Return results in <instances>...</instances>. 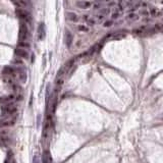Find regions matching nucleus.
Instances as JSON below:
<instances>
[{
    "instance_id": "nucleus-6",
    "label": "nucleus",
    "mask_w": 163,
    "mask_h": 163,
    "mask_svg": "<svg viewBox=\"0 0 163 163\" xmlns=\"http://www.w3.org/2000/svg\"><path fill=\"white\" fill-rule=\"evenodd\" d=\"M66 19H68L69 21H73V23H77V21H79V17H77V13L75 12H66Z\"/></svg>"
},
{
    "instance_id": "nucleus-19",
    "label": "nucleus",
    "mask_w": 163,
    "mask_h": 163,
    "mask_svg": "<svg viewBox=\"0 0 163 163\" xmlns=\"http://www.w3.org/2000/svg\"><path fill=\"white\" fill-rule=\"evenodd\" d=\"M82 19H83V21H86V23H87V21H88L89 19H90V17H89L88 15H84L83 17H82Z\"/></svg>"
},
{
    "instance_id": "nucleus-10",
    "label": "nucleus",
    "mask_w": 163,
    "mask_h": 163,
    "mask_svg": "<svg viewBox=\"0 0 163 163\" xmlns=\"http://www.w3.org/2000/svg\"><path fill=\"white\" fill-rule=\"evenodd\" d=\"M149 13H150L151 17H160V15H162V13L159 12V11H157L156 8H154V7H152V8H150V11H149Z\"/></svg>"
},
{
    "instance_id": "nucleus-8",
    "label": "nucleus",
    "mask_w": 163,
    "mask_h": 163,
    "mask_svg": "<svg viewBox=\"0 0 163 163\" xmlns=\"http://www.w3.org/2000/svg\"><path fill=\"white\" fill-rule=\"evenodd\" d=\"M65 40H66V46L70 47L71 44H73V36L71 35V33L69 31L66 32V35H65Z\"/></svg>"
},
{
    "instance_id": "nucleus-23",
    "label": "nucleus",
    "mask_w": 163,
    "mask_h": 163,
    "mask_svg": "<svg viewBox=\"0 0 163 163\" xmlns=\"http://www.w3.org/2000/svg\"><path fill=\"white\" fill-rule=\"evenodd\" d=\"M162 12H163V8H162Z\"/></svg>"
},
{
    "instance_id": "nucleus-3",
    "label": "nucleus",
    "mask_w": 163,
    "mask_h": 163,
    "mask_svg": "<svg viewBox=\"0 0 163 163\" xmlns=\"http://www.w3.org/2000/svg\"><path fill=\"white\" fill-rule=\"evenodd\" d=\"M92 2L88 1V0H79L75 2V6L79 9H88L92 6Z\"/></svg>"
},
{
    "instance_id": "nucleus-9",
    "label": "nucleus",
    "mask_w": 163,
    "mask_h": 163,
    "mask_svg": "<svg viewBox=\"0 0 163 163\" xmlns=\"http://www.w3.org/2000/svg\"><path fill=\"white\" fill-rule=\"evenodd\" d=\"M42 161H43V163H51V162H52V161H51L50 154H49L48 151H45V152H44L43 157H42Z\"/></svg>"
},
{
    "instance_id": "nucleus-16",
    "label": "nucleus",
    "mask_w": 163,
    "mask_h": 163,
    "mask_svg": "<svg viewBox=\"0 0 163 163\" xmlns=\"http://www.w3.org/2000/svg\"><path fill=\"white\" fill-rule=\"evenodd\" d=\"M87 23H88L89 27H93V26H95V23H96V21H95V19H91L90 17V19L87 21Z\"/></svg>"
},
{
    "instance_id": "nucleus-11",
    "label": "nucleus",
    "mask_w": 163,
    "mask_h": 163,
    "mask_svg": "<svg viewBox=\"0 0 163 163\" xmlns=\"http://www.w3.org/2000/svg\"><path fill=\"white\" fill-rule=\"evenodd\" d=\"M126 19H128V21H137V19H139V17L136 13H130V15L126 17Z\"/></svg>"
},
{
    "instance_id": "nucleus-12",
    "label": "nucleus",
    "mask_w": 163,
    "mask_h": 163,
    "mask_svg": "<svg viewBox=\"0 0 163 163\" xmlns=\"http://www.w3.org/2000/svg\"><path fill=\"white\" fill-rule=\"evenodd\" d=\"M77 30L81 32H89V27H87L86 25H79L77 26Z\"/></svg>"
},
{
    "instance_id": "nucleus-18",
    "label": "nucleus",
    "mask_w": 163,
    "mask_h": 163,
    "mask_svg": "<svg viewBox=\"0 0 163 163\" xmlns=\"http://www.w3.org/2000/svg\"><path fill=\"white\" fill-rule=\"evenodd\" d=\"M92 7H93V9H100V7H101V3H100V2H96V3H94V4L92 5Z\"/></svg>"
},
{
    "instance_id": "nucleus-1",
    "label": "nucleus",
    "mask_w": 163,
    "mask_h": 163,
    "mask_svg": "<svg viewBox=\"0 0 163 163\" xmlns=\"http://www.w3.org/2000/svg\"><path fill=\"white\" fill-rule=\"evenodd\" d=\"M29 38V30L26 23H21L19 29V40L21 41H27Z\"/></svg>"
},
{
    "instance_id": "nucleus-4",
    "label": "nucleus",
    "mask_w": 163,
    "mask_h": 163,
    "mask_svg": "<svg viewBox=\"0 0 163 163\" xmlns=\"http://www.w3.org/2000/svg\"><path fill=\"white\" fill-rule=\"evenodd\" d=\"M17 111V107L13 104H6V106L3 107V114H7V115H11Z\"/></svg>"
},
{
    "instance_id": "nucleus-20",
    "label": "nucleus",
    "mask_w": 163,
    "mask_h": 163,
    "mask_svg": "<svg viewBox=\"0 0 163 163\" xmlns=\"http://www.w3.org/2000/svg\"><path fill=\"white\" fill-rule=\"evenodd\" d=\"M33 163H40V160H39V158H38V156H34Z\"/></svg>"
},
{
    "instance_id": "nucleus-13",
    "label": "nucleus",
    "mask_w": 163,
    "mask_h": 163,
    "mask_svg": "<svg viewBox=\"0 0 163 163\" xmlns=\"http://www.w3.org/2000/svg\"><path fill=\"white\" fill-rule=\"evenodd\" d=\"M112 25H113V21H111V19H109V21H104V23H103V27H104V28H110Z\"/></svg>"
},
{
    "instance_id": "nucleus-5",
    "label": "nucleus",
    "mask_w": 163,
    "mask_h": 163,
    "mask_svg": "<svg viewBox=\"0 0 163 163\" xmlns=\"http://www.w3.org/2000/svg\"><path fill=\"white\" fill-rule=\"evenodd\" d=\"M15 55L17 57H21V58H28L29 57V53L26 49L23 48H17L15 50Z\"/></svg>"
},
{
    "instance_id": "nucleus-21",
    "label": "nucleus",
    "mask_w": 163,
    "mask_h": 163,
    "mask_svg": "<svg viewBox=\"0 0 163 163\" xmlns=\"http://www.w3.org/2000/svg\"><path fill=\"white\" fill-rule=\"evenodd\" d=\"M136 1L137 0H128V2L130 3V4H133V3H135Z\"/></svg>"
},
{
    "instance_id": "nucleus-7",
    "label": "nucleus",
    "mask_w": 163,
    "mask_h": 163,
    "mask_svg": "<svg viewBox=\"0 0 163 163\" xmlns=\"http://www.w3.org/2000/svg\"><path fill=\"white\" fill-rule=\"evenodd\" d=\"M45 36V29H44V25L43 23H40L39 29H38V38L39 40H43Z\"/></svg>"
},
{
    "instance_id": "nucleus-2",
    "label": "nucleus",
    "mask_w": 163,
    "mask_h": 163,
    "mask_svg": "<svg viewBox=\"0 0 163 163\" xmlns=\"http://www.w3.org/2000/svg\"><path fill=\"white\" fill-rule=\"evenodd\" d=\"M15 73H17V77H19V81L21 83H26V81H27V71H26V69L23 67H17L15 68Z\"/></svg>"
},
{
    "instance_id": "nucleus-22",
    "label": "nucleus",
    "mask_w": 163,
    "mask_h": 163,
    "mask_svg": "<svg viewBox=\"0 0 163 163\" xmlns=\"http://www.w3.org/2000/svg\"><path fill=\"white\" fill-rule=\"evenodd\" d=\"M105 1H110V0H105Z\"/></svg>"
},
{
    "instance_id": "nucleus-17",
    "label": "nucleus",
    "mask_w": 163,
    "mask_h": 163,
    "mask_svg": "<svg viewBox=\"0 0 163 163\" xmlns=\"http://www.w3.org/2000/svg\"><path fill=\"white\" fill-rule=\"evenodd\" d=\"M119 15H120V13H119L118 11H115V12H113L112 15H111V17H112V19H117L119 17Z\"/></svg>"
},
{
    "instance_id": "nucleus-15",
    "label": "nucleus",
    "mask_w": 163,
    "mask_h": 163,
    "mask_svg": "<svg viewBox=\"0 0 163 163\" xmlns=\"http://www.w3.org/2000/svg\"><path fill=\"white\" fill-rule=\"evenodd\" d=\"M104 19H105V15H102V13H100L99 12L98 15H97V17H96V19L98 21H104Z\"/></svg>"
},
{
    "instance_id": "nucleus-14",
    "label": "nucleus",
    "mask_w": 163,
    "mask_h": 163,
    "mask_svg": "<svg viewBox=\"0 0 163 163\" xmlns=\"http://www.w3.org/2000/svg\"><path fill=\"white\" fill-rule=\"evenodd\" d=\"M100 13H102V15H104L106 17V15H108L110 13V8H102L100 10Z\"/></svg>"
}]
</instances>
